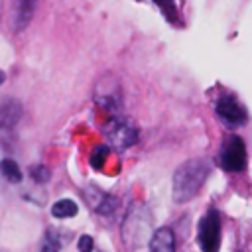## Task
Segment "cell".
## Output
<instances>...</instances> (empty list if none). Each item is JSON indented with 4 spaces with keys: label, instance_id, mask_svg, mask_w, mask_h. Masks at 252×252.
I'll use <instances>...</instances> for the list:
<instances>
[{
    "label": "cell",
    "instance_id": "obj_4",
    "mask_svg": "<svg viewBox=\"0 0 252 252\" xmlns=\"http://www.w3.org/2000/svg\"><path fill=\"white\" fill-rule=\"evenodd\" d=\"M104 136L106 140L110 142V146L118 148V150H124V148H130L136 140H138V132L136 128L126 122L124 118H114L110 120L106 126H104Z\"/></svg>",
    "mask_w": 252,
    "mask_h": 252
},
{
    "label": "cell",
    "instance_id": "obj_3",
    "mask_svg": "<svg viewBox=\"0 0 252 252\" xmlns=\"http://www.w3.org/2000/svg\"><path fill=\"white\" fill-rule=\"evenodd\" d=\"M219 161L226 171H242L246 167V148L238 136L226 138L219 154Z\"/></svg>",
    "mask_w": 252,
    "mask_h": 252
},
{
    "label": "cell",
    "instance_id": "obj_9",
    "mask_svg": "<svg viewBox=\"0 0 252 252\" xmlns=\"http://www.w3.org/2000/svg\"><path fill=\"white\" fill-rule=\"evenodd\" d=\"M77 211H79V209H77L75 201H71V199H61V201H57V203L51 207V213H53V217H57V219L75 217Z\"/></svg>",
    "mask_w": 252,
    "mask_h": 252
},
{
    "label": "cell",
    "instance_id": "obj_10",
    "mask_svg": "<svg viewBox=\"0 0 252 252\" xmlns=\"http://www.w3.org/2000/svg\"><path fill=\"white\" fill-rule=\"evenodd\" d=\"M0 167H2V173H4V177L8 181H12V183H20L22 181V171H20V167H18V163L14 159L4 158Z\"/></svg>",
    "mask_w": 252,
    "mask_h": 252
},
{
    "label": "cell",
    "instance_id": "obj_6",
    "mask_svg": "<svg viewBox=\"0 0 252 252\" xmlns=\"http://www.w3.org/2000/svg\"><path fill=\"white\" fill-rule=\"evenodd\" d=\"M152 252H175V234L171 228H158L150 238Z\"/></svg>",
    "mask_w": 252,
    "mask_h": 252
},
{
    "label": "cell",
    "instance_id": "obj_5",
    "mask_svg": "<svg viewBox=\"0 0 252 252\" xmlns=\"http://www.w3.org/2000/svg\"><path fill=\"white\" fill-rule=\"evenodd\" d=\"M217 114L224 122H228V124H242L246 120V110L230 94H224V96L219 98V102H217Z\"/></svg>",
    "mask_w": 252,
    "mask_h": 252
},
{
    "label": "cell",
    "instance_id": "obj_13",
    "mask_svg": "<svg viewBox=\"0 0 252 252\" xmlns=\"http://www.w3.org/2000/svg\"><path fill=\"white\" fill-rule=\"evenodd\" d=\"M30 173H32V177H33L35 181H39V183H43V181L49 179V169H47L45 165H32V167H30Z\"/></svg>",
    "mask_w": 252,
    "mask_h": 252
},
{
    "label": "cell",
    "instance_id": "obj_15",
    "mask_svg": "<svg viewBox=\"0 0 252 252\" xmlns=\"http://www.w3.org/2000/svg\"><path fill=\"white\" fill-rule=\"evenodd\" d=\"M41 252H59V244L49 236V238L45 240V244L41 246Z\"/></svg>",
    "mask_w": 252,
    "mask_h": 252
},
{
    "label": "cell",
    "instance_id": "obj_7",
    "mask_svg": "<svg viewBox=\"0 0 252 252\" xmlns=\"http://www.w3.org/2000/svg\"><path fill=\"white\" fill-rule=\"evenodd\" d=\"M20 114H22V106H20L18 100H14V98H6V100L2 102L0 122H2L4 128H10L12 124H16L18 118H20Z\"/></svg>",
    "mask_w": 252,
    "mask_h": 252
},
{
    "label": "cell",
    "instance_id": "obj_2",
    "mask_svg": "<svg viewBox=\"0 0 252 252\" xmlns=\"http://www.w3.org/2000/svg\"><path fill=\"white\" fill-rule=\"evenodd\" d=\"M199 246L203 252H217L220 246V217L217 211H209L199 224Z\"/></svg>",
    "mask_w": 252,
    "mask_h": 252
},
{
    "label": "cell",
    "instance_id": "obj_14",
    "mask_svg": "<svg viewBox=\"0 0 252 252\" xmlns=\"http://www.w3.org/2000/svg\"><path fill=\"white\" fill-rule=\"evenodd\" d=\"M93 246H94V242L89 234H83L79 238V252H93Z\"/></svg>",
    "mask_w": 252,
    "mask_h": 252
},
{
    "label": "cell",
    "instance_id": "obj_12",
    "mask_svg": "<svg viewBox=\"0 0 252 252\" xmlns=\"http://www.w3.org/2000/svg\"><path fill=\"white\" fill-rule=\"evenodd\" d=\"M110 154V150H108V146H98L94 152H93V158H91V165L94 167V169H100L102 165H104V159H106V156Z\"/></svg>",
    "mask_w": 252,
    "mask_h": 252
},
{
    "label": "cell",
    "instance_id": "obj_8",
    "mask_svg": "<svg viewBox=\"0 0 252 252\" xmlns=\"http://www.w3.org/2000/svg\"><path fill=\"white\" fill-rule=\"evenodd\" d=\"M35 4L37 0H18V6H16V30H24L32 16H33V10H35Z\"/></svg>",
    "mask_w": 252,
    "mask_h": 252
},
{
    "label": "cell",
    "instance_id": "obj_11",
    "mask_svg": "<svg viewBox=\"0 0 252 252\" xmlns=\"http://www.w3.org/2000/svg\"><path fill=\"white\" fill-rule=\"evenodd\" d=\"M154 4L159 6V10L163 12V16L169 22H177V6H175V0H154Z\"/></svg>",
    "mask_w": 252,
    "mask_h": 252
},
{
    "label": "cell",
    "instance_id": "obj_1",
    "mask_svg": "<svg viewBox=\"0 0 252 252\" xmlns=\"http://www.w3.org/2000/svg\"><path fill=\"white\" fill-rule=\"evenodd\" d=\"M207 175H209V165L203 159H191L179 165L177 171L173 173V201L185 203L193 199L203 187Z\"/></svg>",
    "mask_w": 252,
    "mask_h": 252
}]
</instances>
